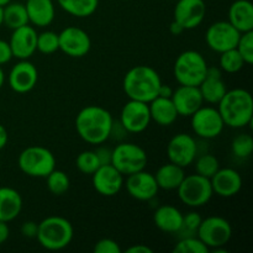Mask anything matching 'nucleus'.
<instances>
[{"instance_id":"obj_13","label":"nucleus","mask_w":253,"mask_h":253,"mask_svg":"<svg viewBox=\"0 0 253 253\" xmlns=\"http://www.w3.org/2000/svg\"><path fill=\"white\" fill-rule=\"evenodd\" d=\"M59 49L72 58L86 56L91 48V40L88 32L76 26H68L58 34Z\"/></svg>"},{"instance_id":"obj_35","label":"nucleus","mask_w":253,"mask_h":253,"mask_svg":"<svg viewBox=\"0 0 253 253\" xmlns=\"http://www.w3.org/2000/svg\"><path fill=\"white\" fill-rule=\"evenodd\" d=\"M231 151L235 157L249 158L253 152V137L250 133H240L232 140Z\"/></svg>"},{"instance_id":"obj_42","label":"nucleus","mask_w":253,"mask_h":253,"mask_svg":"<svg viewBox=\"0 0 253 253\" xmlns=\"http://www.w3.org/2000/svg\"><path fill=\"white\" fill-rule=\"evenodd\" d=\"M37 230H39V224L35 221H25L21 225V235L27 239H36Z\"/></svg>"},{"instance_id":"obj_45","label":"nucleus","mask_w":253,"mask_h":253,"mask_svg":"<svg viewBox=\"0 0 253 253\" xmlns=\"http://www.w3.org/2000/svg\"><path fill=\"white\" fill-rule=\"evenodd\" d=\"M10 236V227L7 222L0 221V245L5 244Z\"/></svg>"},{"instance_id":"obj_12","label":"nucleus","mask_w":253,"mask_h":253,"mask_svg":"<svg viewBox=\"0 0 253 253\" xmlns=\"http://www.w3.org/2000/svg\"><path fill=\"white\" fill-rule=\"evenodd\" d=\"M241 32L235 29L229 21H216L208 27L205 32V42L211 51L222 53L236 48Z\"/></svg>"},{"instance_id":"obj_43","label":"nucleus","mask_w":253,"mask_h":253,"mask_svg":"<svg viewBox=\"0 0 253 253\" xmlns=\"http://www.w3.org/2000/svg\"><path fill=\"white\" fill-rule=\"evenodd\" d=\"M95 153H96V157H98L99 162H100V166L110 165L111 156H113V150H110L109 147H105V146H101V147L96 148Z\"/></svg>"},{"instance_id":"obj_5","label":"nucleus","mask_w":253,"mask_h":253,"mask_svg":"<svg viewBox=\"0 0 253 253\" xmlns=\"http://www.w3.org/2000/svg\"><path fill=\"white\" fill-rule=\"evenodd\" d=\"M207 59L200 52L188 49L177 57L173 66V74L179 85L199 86L208 71Z\"/></svg>"},{"instance_id":"obj_51","label":"nucleus","mask_w":253,"mask_h":253,"mask_svg":"<svg viewBox=\"0 0 253 253\" xmlns=\"http://www.w3.org/2000/svg\"><path fill=\"white\" fill-rule=\"evenodd\" d=\"M2 25V7L0 6V26Z\"/></svg>"},{"instance_id":"obj_10","label":"nucleus","mask_w":253,"mask_h":253,"mask_svg":"<svg viewBox=\"0 0 253 253\" xmlns=\"http://www.w3.org/2000/svg\"><path fill=\"white\" fill-rule=\"evenodd\" d=\"M192 130L198 137L203 140H212L221 135L225 124L220 116L219 110L214 106H204L198 109L190 116Z\"/></svg>"},{"instance_id":"obj_30","label":"nucleus","mask_w":253,"mask_h":253,"mask_svg":"<svg viewBox=\"0 0 253 253\" xmlns=\"http://www.w3.org/2000/svg\"><path fill=\"white\" fill-rule=\"evenodd\" d=\"M57 2L63 11L79 19L91 16L99 6V0H57Z\"/></svg>"},{"instance_id":"obj_49","label":"nucleus","mask_w":253,"mask_h":253,"mask_svg":"<svg viewBox=\"0 0 253 253\" xmlns=\"http://www.w3.org/2000/svg\"><path fill=\"white\" fill-rule=\"evenodd\" d=\"M4 83H5V73H4V71H2L1 66H0V89L2 88Z\"/></svg>"},{"instance_id":"obj_8","label":"nucleus","mask_w":253,"mask_h":253,"mask_svg":"<svg viewBox=\"0 0 253 253\" xmlns=\"http://www.w3.org/2000/svg\"><path fill=\"white\" fill-rule=\"evenodd\" d=\"M147 161L146 151L141 146L131 142H120L116 145L111 156V165L124 177L145 169Z\"/></svg>"},{"instance_id":"obj_44","label":"nucleus","mask_w":253,"mask_h":253,"mask_svg":"<svg viewBox=\"0 0 253 253\" xmlns=\"http://www.w3.org/2000/svg\"><path fill=\"white\" fill-rule=\"evenodd\" d=\"M153 250L151 247L146 246V245L142 244H137V245H133V246L128 247L126 250V253H152Z\"/></svg>"},{"instance_id":"obj_3","label":"nucleus","mask_w":253,"mask_h":253,"mask_svg":"<svg viewBox=\"0 0 253 253\" xmlns=\"http://www.w3.org/2000/svg\"><path fill=\"white\" fill-rule=\"evenodd\" d=\"M162 84L160 74L150 66H135L124 77L123 88L131 100L150 103L158 96Z\"/></svg>"},{"instance_id":"obj_21","label":"nucleus","mask_w":253,"mask_h":253,"mask_svg":"<svg viewBox=\"0 0 253 253\" xmlns=\"http://www.w3.org/2000/svg\"><path fill=\"white\" fill-rule=\"evenodd\" d=\"M214 194L220 198H232L242 188V177L234 168H219L210 178Z\"/></svg>"},{"instance_id":"obj_1","label":"nucleus","mask_w":253,"mask_h":253,"mask_svg":"<svg viewBox=\"0 0 253 253\" xmlns=\"http://www.w3.org/2000/svg\"><path fill=\"white\" fill-rule=\"evenodd\" d=\"M114 119L110 111L99 105L82 109L76 116V131L89 145H103L109 140Z\"/></svg>"},{"instance_id":"obj_33","label":"nucleus","mask_w":253,"mask_h":253,"mask_svg":"<svg viewBox=\"0 0 253 253\" xmlns=\"http://www.w3.org/2000/svg\"><path fill=\"white\" fill-rule=\"evenodd\" d=\"M195 173L205 178H211L220 168L219 160L209 152L200 153L195 158Z\"/></svg>"},{"instance_id":"obj_4","label":"nucleus","mask_w":253,"mask_h":253,"mask_svg":"<svg viewBox=\"0 0 253 253\" xmlns=\"http://www.w3.org/2000/svg\"><path fill=\"white\" fill-rule=\"evenodd\" d=\"M74 236L73 225L62 216H48L39 222L36 239L48 251H61L69 246Z\"/></svg>"},{"instance_id":"obj_32","label":"nucleus","mask_w":253,"mask_h":253,"mask_svg":"<svg viewBox=\"0 0 253 253\" xmlns=\"http://www.w3.org/2000/svg\"><path fill=\"white\" fill-rule=\"evenodd\" d=\"M245 61L242 59L241 54L237 52L236 48L229 49L222 53H220L219 58V68L225 73L235 74L241 71L245 66Z\"/></svg>"},{"instance_id":"obj_38","label":"nucleus","mask_w":253,"mask_h":253,"mask_svg":"<svg viewBox=\"0 0 253 253\" xmlns=\"http://www.w3.org/2000/svg\"><path fill=\"white\" fill-rule=\"evenodd\" d=\"M203 216L197 211H189L185 215H183V224L182 229L178 234H182L180 237L187 236H195L199 229L200 224H202Z\"/></svg>"},{"instance_id":"obj_19","label":"nucleus","mask_w":253,"mask_h":253,"mask_svg":"<svg viewBox=\"0 0 253 253\" xmlns=\"http://www.w3.org/2000/svg\"><path fill=\"white\" fill-rule=\"evenodd\" d=\"M12 56L17 59L31 58L37 51V32L29 24L12 30L9 41Z\"/></svg>"},{"instance_id":"obj_27","label":"nucleus","mask_w":253,"mask_h":253,"mask_svg":"<svg viewBox=\"0 0 253 253\" xmlns=\"http://www.w3.org/2000/svg\"><path fill=\"white\" fill-rule=\"evenodd\" d=\"M22 210L21 194L10 187H0V221L10 222Z\"/></svg>"},{"instance_id":"obj_7","label":"nucleus","mask_w":253,"mask_h":253,"mask_svg":"<svg viewBox=\"0 0 253 253\" xmlns=\"http://www.w3.org/2000/svg\"><path fill=\"white\" fill-rule=\"evenodd\" d=\"M177 193L180 202L189 208L204 207L214 195L209 178L203 177L198 173L185 174L184 179L177 188Z\"/></svg>"},{"instance_id":"obj_25","label":"nucleus","mask_w":253,"mask_h":253,"mask_svg":"<svg viewBox=\"0 0 253 253\" xmlns=\"http://www.w3.org/2000/svg\"><path fill=\"white\" fill-rule=\"evenodd\" d=\"M227 21L241 34L253 31V5L250 0H236L229 7Z\"/></svg>"},{"instance_id":"obj_16","label":"nucleus","mask_w":253,"mask_h":253,"mask_svg":"<svg viewBox=\"0 0 253 253\" xmlns=\"http://www.w3.org/2000/svg\"><path fill=\"white\" fill-rule=\"evenodd\" d=\"M128 195L138 202H150L157 195L158 188L156 178L152 173L145 169L127 175L126 182H124Z\"/></svg>"},{"instance_id":"obj_22","label":"nucleus","mask_w":253,"mask_h":253,"mask_svg":"<svg viewBox=\"0 0 253 253\" xmlns=\"http://www.w3.org/2000/svg\"><path fill=\"white\" fill-rule=\"evenodd\" d=\"M199 90L204 103L217 105L227 91L226 83L222 79V71L217 67H208L207 76L200 83Z\"/></svg>"},{"instance_id":"obj_28","label":"nucleus","mask_w":253,"mask_h":253,"mask_svg":"<svg viewBox=\"0 0 253 253\" xmlns=\"http://www.w3.org/2000/svg\"><path fill=\"white\" fill-rule=\"evenodd\" d=\"M155 175L156 182L160 189L163 190H177L182 180L184 179L185 172L184 168L180 166L174 165L172 162H168L162 165L157 169Z\"/></svg>"},{"instance_id":"obj_34","label":"nucleus","mask_w":253,"mask_h":253,"mask_svg":"<svg viewBox=\"0 0 253 253\" xmlns=\"http://www.w3.org/2000/svg\"><path fill=\"white\" fill-rule=\"evenodd\" d=\"M175 253H209L207 245L198 236L180 237L179 241L173 249Z\"/></svg>"},{"instance_id":"obj_24","label":"nucleus","mask_w":253,"mask_h":253,"mask_svg":"<svg viewBox=\"0 0 253 253\" xmlns=\"http://www.w3.org/2000/svg\"><path fill=\"white\" fill-rule=\"evenodd\" d=\"M156 227L166 234H178L182 229L183 212L173 205H161L153 214Z\"/></svg>"},{"instance_id":"obj_41","label":"nucleus","mask_w":253,"mask_h":253,"mask_svg":"<svg viewBox=\"0 0 253 253\" xmlns=\"http://www.w3.org/2000/svg\"><path fill=\"white\" fill-rule=\"evenodd\" d=\"M12 52L11 47H10L9 42L0 40V66L9 63L12 58Z\"/></svg>"},{"instance_id":"obj_6","label":"nucleus","mask_w":253,"mask_h":253,"mask_svg":"<svg viewBox=\"0 0 253 253\" xmlns=\"http://www.w3.org/2000/svg\"><path fill=\"white\" fill-rule=\"evenodd\" d=\"M17 165L29 177L46 178L56 168V157L43 146H29L19 155Z\"/></svg>"},{"instance_id":"obj_52","label":"nucleus","mask_w":253,"mask_h":253,"mask_svg":"<svg viewBox=\"0 0 253 253\" xmlns=\"http://www.w3.org/2000/svg\"><path fill=\"white\" fill-rule=\"evenodd\" d=\"M22 1H26V0H22Z\"/></svg>"},{"instance_id":"obj_17","label":"nucleus","mask_w":253,"mask_h":253,"mask_svg":"<svg viewBox=\"0 0 253 253\" xmlns=\"http://www.w3.org/2000/svg\"><path fill=\"white\" fill-rule=\"evenodd\" d=\"M93 187L98 194L103 197H114L119 194L124 187V175L113 165H103L91 174Z\"/></svg>"},{"instance_id":"obj_29","label":"nucleus","mask_w":253,"mask_h":253,"mask_svg":"<svg viewBox=\"0 0 253 253\" xmlns=\"http://www.w3.org/2000/svg\"><path fill=\"white\" fill-rule=\"evenodd\" d=\"M30 24L25 2H9L2 7V25L15 30Z\"/></svg>"},{"instance_id":"obj_31","label":"nucleus","mask_w":253,"mask_h":253,"mask_svg":"<svg viewBox=\"0 0 253 253\" xmlns=\"http://www.w3.org/2000/svg\"><path fill=\"white\" fill-rule=\"evenodd\" d=\"M46 185L51 194L61 197L68 192L69 187H71V180L66 172L54 168L46 177Z\"/></svg>"},{"instance_id":"obj_37","label":"nucleus","mask_w":253,"mask_h":253,"mask_svg":"<svg viewBox=\"0 0 253 253\" xmlns=\"http://www.w3.org/2000/svg\"><path fill=\"white\" fill-rule=\"evenodd\" d=\"M58 49V34L53 31H43L37 34V51L43 54H52Z\"/></svg>"},{"instance_id":"obj_26","label":"nucleus","mask_w":253,"mask_h":253,"mask_svg":"<svg viewBox=\"0 0 253 253\" xmlns=\"http://www.w3.org/2000/svg\"><path fill=\"white\" fill-rule=\"evenodd\" d=\"M151 121L160 126H170L177 121L178 113L170 98L157 96L148 103Z\"/></svg>"},{"instance_id":"obj_18","label":"nucleus","mask_w":253,"mask_h":253,"mask_svg":"<svg viewBox=\"0 0 253 253\" xmlns=\"http://www.w3.org/2000/svg\"><path fill=\"white\" fill-rule=\"evenodd\" d=\"M207 5L204 0H178L173 16L184 30L197 29L204 21Z\"/></svg>"},{"instance_id":"obj_48","label":"nucleus","mask_w":253,"mask_h":253,"mask_svg":"<svg viewBox=\"0 0 253 253\" xmlns=\"http://www.w3.org/2000/svg\"><path fill=\"white\" fill-rule=\"evenodd\" d=\"M7 141H9V135H7L6 128L0 124V150H2L7 145Z\"/></svg>"},{"instance_id":"obj_15","label":"nucleus","mask_w":253,"mask_h":253,"mask_svg":"<svg viewBox=\"0 0 253 253\" xmlns=\"http://www.w3.org/2000/svg\"><path fill=\"white\" fill-rule=\"evenodd\" d=\"M39 71L29 59H20L7 76L9 86L17 94H26L36 86Z\"/></svg>"},{"instance_id":"obj_9","label":"nucleus","mask_w":253,"mask_h":253,"mask_svg":"<svg viewBox=\"0 0 253 253\" xmlns=\"http://www.w3.org/2000/svg\"><path fill=\"white\" fill-rule=\"evenodd\" d=\"M197 236L208 246L209 251L225 247L232 237V226L225 217L209 216L202 220Z\"/></svg>"},{"instance_id":"obj_11","label":"nucleus","mask_w":253,"mask_h":253,"mask_svg":"<svg viewBox=\"0 0 253 253\" xmlns=\"http://www.w3.org/2000/svg\"><path fill=\"white\" fill-rule=\"evenodd\" d=\"M198 155L199 145L189 133H177L170 138L167 145V156L169 162L183 168L193 165Z\"/></svg>"},{"instance_id":"obj_39","label":"nucleus","mask_w":253,"mask_h":253,"mask_svg":"<svg viewBox=\"0 0 253 253\" xmlns=\"http://www.w3.org/2000/svg\"><path fill=\"white\" fill-rule=\"evenodd\" d=\"M236 49L241 54L246 64L253 63V31L244 32L240 36L236 44Z\"/></svg>"},{"instance_id":"obj_2","label":"nucleus","mask_w":253,"mask_h":253,"mask_svg":"<svg viewBox=\"0 0 253 253\" xmlns=\"http://www.w3.org/2000/svg\"><path fill=\"white\" fill-rule=\"evenodd\" d=\"M217 110L225 126L244 128L252 123L253 99L246 89L236 88L227 90L217 103Z\"/></svg>"},{"instance_id":"obj_47","label":"nucleus","mask_w":253,"mask_h":253,"mask_svg":"<svg viewBox=\"0 0 253 253\" xmlns=\"http://www.w3.org/2000/svg\"><path fill=\"white\" fill-rule=\"evenodd\" d=\"M184 31H185V30L183 29L182 25L178 24V22L175 21V20H173V21L170 22V25H169V32H170V34H172V35H174V36H179V35H182Z\"/></svg>"},{"instance_id":"obj_36","label":"nucleus","mask_w":253,"mask_h":253,"mask_svg":"<svg viewBox=\"0 0 253 253\" xmlns=\"http://www.w3.org/2000/svg\"><path fill=\"white\" fill-rule=\"evenodd\" d=\"M76 166L81 173L91 175L100 167V162L96 157L95 151H83L77 156Z\"/></svg>"},{"instance_id":"obj_50","label":"nucleus","mask_w":253,"mask_h":253,"mask_svg":"<svg viewBox=\"0 0 253 253\" xmlns=\"http://www.w3.org/2000/svg\"><path fill=\"white\" fill-rule=\"evenodd\" d=\"M12 0H0V6L1 7H4V6H6L7 4H9V2H11Z\"/></svg>"},{"instance_id":"obj_14","label":"nucleus","mask_w":253,"mask_h":253,"mask_svg":"<svg viewBox=\"0 0 253 253\" xmlns=\"http://www.w3.org/2000/svg\"><path fill=\"white\" fill-rule=\"evenodd\" d=\"M121 125L127 133H141L150 126L151 115L147 103L128 100L123 106L120 113Z\"/></svg>"},{"instance_id":"obj_46","label":"nucleus","mask_w":253,"mask_h":253,"mask_svg":"<svg viewBox=\"0 0 253 253\" xmlns=\"http://www.w3.org/2000/svg\"><path fill=\"white\" fill-rule=\"evenodd\" d=\"M173 90L174 89L172 88L170 85L168 84H161L160 89H158V96H162V98H170L173 94Z\"/></svg>"},{"instance_id":"obj_40","label":"nucleus","mask_w":253,"mask_h":253,"mask_svg":"<svg viewBox=\"0 0 253 253\" xmlns=\"http://www.w3.org/2000/svg\"><path fill=\"white\" fill-rule=\"evenodd\" d=\"M93 251L95 253H121V247L115 240L101 239L96 242Z\"/></svg>"},{"instance_id":"obj_23","label":"nucleus","mask_w":253,"mask_h":253,"mask_svg":"<svg viewBox=\"0 0 253 253\" xmlns=\"http://www.w3.org/2000/svg\"><path fill=\"white\" fill-rule=\"evenodd\" d=\"M25 7L29 16V22H31L34 26H49L56 17L53 0H26Z\"/></svg>"},{"instance_id":"obj_20","label":"nucleus","mask_w":253,"mask_h":253,"mask_svg":"<svg viewBox=\"0 0 253 253\" xmlns=\"http://www.w3.org/2000/svg\"><path fill=\"white\" fill-rule=\"evenodd\" d=\"M170 99L177 109L178 115L185 118H190L198 109L204 105L199 86L179 85L173 90Z\"/></svg>"}]
</instances>
